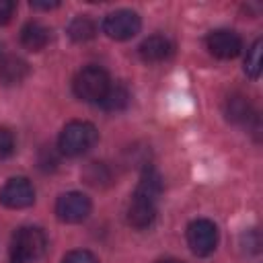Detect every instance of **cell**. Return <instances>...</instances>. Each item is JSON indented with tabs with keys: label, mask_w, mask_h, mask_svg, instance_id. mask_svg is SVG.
Returning a JSON list of instances; mask_svg holds the SVG:
<instances>
[{
	"label": "cell",
	"mask_w": 263,
	"mask_h": 263,
	"mask_svg": "<svg viewBox=\"0 0 263 263\" xmlns=\"http://www.w3.org/2000/svg\"><path fill=\"white\" fill-rule=\"evenodd\" d=\"M162 191L160 175L154 168H146L127 205V222L134 228H148L156 218V199Z\"/></svg>",
	"instance_id": "1"
},
{
	"label": "cell",
	"mask_w": 263,
	"mask_h": 263,
	"mask_svg": "<svg viewBox=\"0 0 263 263\" xmlns=\"http://www.w3.org/2000/svg\"><path fill=\"white\" fill-rule=\"evenodd\" d=\"M99 140V132L90 121L74 119L64 125L58 138V148L66 156H80L88 152Z\"/></svg>",
	"instance_id": "2"
},
{
	"label": "cell",
	"mask_w": 263,
	"mask_h": 263,
	"mask_svg": "<svg viewBox=\"0 0 263 263\" xmlns=\"http://www.w3.org/2000/svg\"><path fill=\"white\" fill-rule=\"evenodd\" d=\"M72 88L80 101L101 103L107 90L111 88V80H109V74L101 66H86L74 76Z\"/></svg>",
	"instance_id": "3"
},
{
	"label": "cell",
	"mask_w": 263,
	"mask_h": 263,
	"mask_svg": "<svg viewBox=\"0 0 263 263\" xmlns=\"http://www.w3.org/2000/svg\"><path fill=\"white\" fill-rule=\"evenodd\" d=\"M47 247V238L45 232L37 226H23L14 232L12 236V259L18 263H27V261H35L45 253Z\"/></svg>",
	"instance_id": "4"
},
{
	"label": "cell",
	"mask_w": 263,
	"mask_h": 263,
	"mask_svg": "<svg viewBox=\"0 0 263 263\" xmlns=\"http://www.w3.org/2000/svg\"><path fill=\"white\" fill-rule=\"evenodd\" d=\"M142 27V21H140V14L134 12V10H127V8H121V10H115V12H109L103 21V31L107 37L115 39V41H125V39H132Z\"/></svg>",
	"instance_id": "5"
},
{
	"label": "cell",
	"mask_w": 263,
	"mask_h": 263,
	"mask_svg": "<svg viewBox=\"0 0 263 263\" xmlns=\"http://www.w3.org/2000/svg\"><path fill=\"white\" fill-rule=\"evenodd\" d=\"M187 245L197 257H205V255L214 253V249L218 245L216 224L212 220H205V218L193 220L187 226Z\"/></svg>",
	"instance_id": "6"
},
{
	"label": "cell",
	"mask_w": 263,
	"mask_h": 263,
	"mask_svg": "<svg viewBox=\"0 0 263 263\" xmlns=\"http://www.w3.org/2000/svg\"><path fill=\"white\" fill-rule=\"evenodd\" d=\"M90 199L80 191L62 193L55 201V216L66 224H78L90 214Z\"/></svg>",
	"instance_id": "7"
},
{
	"label": "cell",
	"mask_w": 263,
	"mask_h": 263,
	"mask_svg": "<svg viewBox=\"0 0 263 263\" xmlns=\"http://www.w3.org/2000/svg\"><path fill=\"white\" fill-rule=\"evenodd\" d=\"M35 201V189L29 179L25 177H12L4 183L0 189V203L10 210H23L29 208Z\"/></svg>",
	"instance_id": "8"
},
{
	"label": "cell",
	"mask_w": 263,
	"mask_h": 263,
	"mask_svg": "<svg viewBox=\"0 0 263 263\" xmlns=\"http://www.w3.org/2000/svg\"><path fill=\"white\" fill-rule=\"evenodd\" d=\"M205 45L212 55L220 60H232L242 51V39L236 31L230 29H216L208 35Z\"/></svg>",
	"instance_id": "9"
},
{
	"label": "cell",
	"mask_w": 263,
	"mask_h": 263,
	"mask_svg": "<svg viewBox=\"0 0 263 263\" xmlns=\"http://www.w3.org/2000/svg\"><path fill=\"white\" fill-rule=\"evenodd\" d=\"M138 53L144 62L158 64V62H164L173 55V43L164 35H150L140 43Z\"/></svg>",
	"instance_id": "10"
},
{
	"label": "cell",
	"mask_w": 263,
	"mask_h": 263,
	"mask_svg": "<svg viewBox=\"0 0 263 263\" xmlns=\"http://www.w3.org/2000/svg\"><path fill=\"white\" fill-rule=\"evenodd\" d=\"M51 39V31L39 21H31L21 31V43L31 51H41Z\"/></svg>",
	"instance_id": "11"
},
{
	"label": "cell",
	"mask_w": 263,
	"mask_h": 263,
	"mask_svg": "<svg viewBox=\"0 0 263 263\" xmlns=\"http://www.w3.org/2000/svg\"><path fill=\"white\" fill-rule=\"evenodd\" d=\"M29 74V66L25 60L16 58V55H6L0 62V82L10 86V84H18L23 82V78Z\"/></svg>",
	"instance_id": "12"
},
{
	"label": "cell",
	"mask_w": 263,
	"mask_h": 263,
	"mask_svg": "<svg viewBox=\"0 0 263 263\" xmlns=\"http://www.w3.org/2000/svg\"><path fill=\"white\" fill-rule=\"evenodd\" d=\"M68 35L72 41L76 43H84V41H90L95 35H97V25L92 18H88L86 14H80L76 18L70 21L68 25Z\"/></svg>",
	"instance_id": "13"
},
{
	"label": "cell",
	"mask_w": 263,
	"mask_h": 263,
	"mask_svg": "<svg viewBox=\"0 0 263 263\" xmlns=\"http://www.w3.org/2000/svg\"><path fill=\"white\" fill-rule=\"evenodd\" d=\"M251 115H253V111H251V103L247 97L232 95L226 99V117L232 123H247Z\"/></svg>",
	"instance_id": "14"
},
{
	"label": "cell",
	"mask_w": 263,
	"mask_h": 263,
	"mask_svg": "<svg viewBox=\"0 0 263 263\" xmlns=\"http://www.w3.org/2000/svg\"><path fill=\"white\" fill-rule=\"evenodd\" d=\"M127 101H129V95H127L125 86H121V84L113 86L111 84V88L107 90V95L101 101V107L107 109V111H119V109H123L127 105Z\"/></svg>",
	"instance_id": "15"
},
{
	"label": "cell",
	"mask_w": 263,
	"mask_h": 263,
	"mask_svg": "<svg viewBox=\"0 0 263 263\" xmlns=\"http://www.w3.org/2000/svg\"><path fill=\"white\" fill-rule=\"evenodd\" d=\"M261 45H263V41L257 39V41L249 47L247 58H245V72H247L251 78H259V74H261Z\"/></svg>",
	"instance_id": "16"
},
{
	"label": "cell",
	"mask_w": 263,
	"mask_h": 263,
	"mask_svg": "<svg viewBox=\"0 0 263 263\" xmlns=\"http://www.w3.org/2000/svg\"><path fill=\"white\" fill-rule=\"evenodd\" d=\"M14 152V134L8 127H0V160Z\"/></svg>",
	"instance_id": "17"
},
{
	"label": "cell",
	"mask_w": 263,
	"mask_h": 263,
	"mask_svg": "<svg viewBox=\"0 0 263 263\" xmlns=\"http://www.w3.org/2000/svg\"><path fill=\"white\" fill-rule=\"evenodd\" d=\"M62 263H99V259L90 253V251H84V249H78V251H70Z\"/></svg>",
	"instance_id": "18"
},
{
	"label": "cell",
	"mask_w": 263,
	"mask_h": 263,
	"mask_svg": "<svg viewBox=\"0 0 263 263\" xmlns=\"http://www.w3.org/2000/svg\"><path fill=\"white\" fill-rule=\"evenodd\" d=\"M16 4L12 0H0V25H6L14 14Z\"/></svg>",
	"instance_id": "19"
},
{
	"label": "cell",
	"mask_w": 263,
	"mask_h": 263,
	"mask_svg": "<svg viewBox=\"0 0 263 263\" xmlns=\"http://www.w3.org/2000/svg\"><path fill=\"white\" fill-rule=\"evenodd\" d=\"M60 2L53 0V2H39V0H33L31 2V8H37V10H51V8H58Z\"/></svg>",
	"instance_id": "20"
},
{
	"label": "cell",
	"mask_w": 263,
	"mask_h": 263,
	"mask_svg": "<svg viewBox=\"0 0 263 263\" xmlns=\"http://www.w3.org/2000/svg\"><path fill=\"white\" fill-rule=\"evenodd\" d=\"M156 263H181V261H177V259H160Z\"/></svg>",
	"instance_id": "21"
},
{
	"label": "cell",
	"mask_w": 263,
	"mask_h": 263,
	"mask_svg": "<svg viewBox=\"0 0 263 263\" xmlns=\"http://www.w3.org/2000/svg\"><path fill=\"white\" fill-rule=\"evenodd\" d=\"M10 263H18V261H14V259H12V261H10Z\"/></svg>",
	"instance_id": "22"
}]
</instances>
